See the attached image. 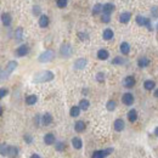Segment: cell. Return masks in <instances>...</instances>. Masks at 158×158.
I'll use <instances>...</instances> for the list:
<instances>
[{"label":"cell","mask_w":158,"mask_h":158,"mask_svg":"<svg viewBox=\"0 0 158 158\" xmlns=\"http://www.w3.org/2000/svg\"><path fill=\"white\" fill-rule=\"evenodd\" d=\"M44 142L45 145H52V143H55V136H54V134L49 133L44 136Z\"/></svg>","instance_id":"cell-13"},{"label":"cell","mask_w":158,"mask_h":158,"mask_svg":"<svg viewBox=\"0 0 158 158\" xmlns=\"http://www.w3.org/2000/svg\"><path fill=\"white\" fill-rule=\"evenodd\" d=\"M156 83L153 82V80H146L145 83H143V87H145L146 90H152L153 88H155Z\"/></svg>","instance_id":"cell-29"},{"label":"cell","mask_w":158,"mask_h":158,"mask_svg":"<svg viewBox=\"0 0 158 158\" xmlns=\"http://www.w3.org/2000/svg\"><path fill=\"white\" fill-rule=\"evenodd\" d=\"M30 158H40V156L37 155V153H34V155H32V156H30Z\"/></svg>","instance_id":"cell-43"},{"label":"cell","mask_w":158,"mask_h":158,"mask_svg":"<svg viewBox=\"0 0 158 158\" xmlns=\"http://www.w3.org/2000/svg\"><path fill=\"white\" fill-rule=\"evenodd\" d=\"M17 155H19V150H17V147H15V146H9V148H7V155L6 156L11 157V158H15V157H17Z\"/></svg>","instance_id":"cell-15"},{"label":"cell","mask_w":158,"mask_h":158,"mask_svg":"<svg viewBox=\"0 0 158 158\" xmlns=\"http://www.w3.org/2000/svg\"><path fill=\"white\" fill-rule=\"evenodd\" d=\"M78 37H79V39L80 40H88L89 39V37H88V34H85V33H82V32H80V33H78Z\"/></svg>","instance_id":"cell-39"},{"label":"cell","mask_w":158,"mask_h":158,"mask_svg":"<svg viewBox=\"0 0 158 158\" xmlns=\"http://www.w3.org/2000/svg\"><path fill=\"white\" fill-rule=\"evenodd\" d=\"M106 108H107L108 111H113L114 108H116V102H114V101H112V100H110V101L107 102Z\"/></svg>","instance_id":"cell-33"},{"label":"cell","mask_w":158,"mask_h":158,"mask_svg":"<svg viewBox=\"0 0 158 158\" xmlns=\"http://www.w3.org/2000/svg\"><path fill=\"white\" fill-rule=\"evenodd\" d=\"M28 51H29V49H28V46H27V45H21V46L16 50V55L20 56V57H22V56H26L27 54H28Z\"/></svg>","instance_id":"cell-9"},{"label":"cell","mask_w":158,"mask_h":158,"mask_svg":"<svg viewBox=\"0 0 158 158\" xmlns=\"http://www.w3.org/2000/svg\"><path fill=\"white\" fill-rule=\"evenodd\" d=\"M124 120L123 119H116L114 120V124H113V126H114V130L116 132H122V130L124 129Z\"/></svg>","instance_id":"cell-11"},{"label":"cell","mask_w":158,"mask_h":158,"mask_svg":"<svg viewBox=\"0 0 158 158\" xmlns=\"http://www.w3.org/2000/svg\"><path fill=\"white\" fill-rule=\"evenodd\" d=\"M96 80L99 83H102L103 80H105V74H103L102 72H99V73L96 74Z\"/></svg>","instance_id":"cell-34"},{"label":"cell","mask_w":158,"mask_h":158,"mask_svg":"<svg viewBox=\"0 0 158 158\" xmlns=\"http://www.w3.org/2000/svg\"><path fill=\"white\" fill-rule=\"evenodd\" d=\"M69 114H71V117H78L80 114V107L79 106H73L69 111Z\"/></svg>","instance_id":"cell-26"},{"label":"cell","mask_w":158,"mask_h":158,"mask_svg":"<svg viewBox=\"0 0 158 158\" xmlns=\"http://www.w3.org/2000/svg\"><path fill=\"white\" fill-rule=\"evenodd\" d=\"M87 60L85 58H78L75 62H74V68L75 69H83L85 66H87Z\"/></svg>","instance_id":"cell-10"},{"label":"cell","mask_w":158,"mask_h":158,"mask_svg":"<svg viewBox=\"0 0 158 158\" xmlns=\"http://www.w3.org/2000/svg\"><path fill=\"white\" fill-rule=\"evenodd\" d=\"M155 96H156V97H158V89H157L156 91H155Z\"/></svg>","instance_id":"cell-45"},{"label":"cell","mask_w":158,"mask_h":158,"mask_svg":"<svg viewBox=\"0 0 158 158\" xmlns=\"http://www.w3.org/2000/svg\"><path fill=\"white\" fill-rule=\"evenodd\" d=\"M157 30H158V24H157Z\"/></svg>","instance_id":"cell-46"},{"label":"cell","mask_w":158,"mask_h":158,"mask_svg":"<svg viewBox=\"0 0 158 158\" xmlns=\"http://www.w3.org/2000/svg\"><path fill=\"white\" fill-rule=\"evenodd\" d=\"M113 10H114V5L113 4H105L103 5V9H102V12L103 13H108V15H111L112 12H113Z\"/></svg>","instance_id":"cell-18"},{"label":"cell","mask_w":158,"mask_h":158,"mask_svg":"<svg viewBox=\"0 0 158 158\" xmlns=\"http://www.w3.org/2000/svg\"><path fill=\"white\" fill-rule=\"evenodd\" d=\"M152 12H153V17H157L158 16V7L153 6L152 7Z\"/></svg>","instance_id":"cell-41"},{"label":"cell","mask_w":158,"mask_h":158,"mask_svg":"<svg viewBox=\"0 0 158 158\" xmlns=\"http://www.w3.org/2000/svg\"><path fill=\"white\" fill-rule=\"evenodd\" d=\"M155 134H156V136H158V126L155 129Z\"/></svg>","instance_id":"cell-44"},{"label":"cell","mask_w":158,"mask_h":158,"mask_svg":"<svg viewBox=\"0 0 158 158\" xmlns=\"http://www.w3.org/2000/svg\"><path fill=\"white\" fill-rule=\"evenodd\" d=\"M102 37L105 40H111L112 38H113V30L110 29V28H107L103 30V33H102Z\"/></svg>","instance_id":"cell-23"},{"label":"cell","mask_w":158,"mask_h":158,"mask_svg":"<svg viewBox=\"0 0 158 158\" xmlns=\"http://www.w3.org/2000/svg\"><path fill=\"white\" fill-rule=\"evenodd\" d=\"M51 122H52V116L50 113H45L42 117V124L43 125H49V124H51Z\"/></svg>","instance_id":"cell-16"},{"label":"cell","mask_w":158,"mask_h":158,"mask_svg":"<svg viewBox=\"0 0 158 158\" xmlns=\"http://www.w3.org/2000/svg\"><path fill=\"white\" fill-rule=\"evenodd\" d=\"M120 52L123 54V55H128L130 52V45L126 42H123L120 44Z\"/></svg>","instance_id":"cell-20"},{"label":"cell","mask_w":158,"mask_h":158,"mask_svg":"<svg viewBox=\"0 0 158 158\" xmlns=\"http://www.w3.org/2000/svg\"><path fill=\"white\" fill-rule=\"evenodd\" d=\"M54 57H55V52H54L52 50H46V51H44L43 54H40L38 60H39V62H42V63H46V62L52 61Z\"/></svg>","instance_id":"cell-3"},{"label":"cell","mask_w":158,"mask_h":158,"mask_svg":"<svg viewBox=\"0 0 158 158\" xmlns=\"http://www.w3.org/2000/svg\"><path fill=\"white\" fill-rule=\"evenodd\" d=\"M130 19H132V13L130 12H123V13H120V16H119L120 23H128Z\"/></svg>","instance_id":"cell-12"},{"label":"cell","mask_w":158,"mask_h":158,"mask_svg":"<svg viewBox=\"0 0 158 158\" xmlns=\"http://www.w3.org/2000/svg\"><path fill=\"white\" fill-rule=\"evenodd\" d=\"M55 78L52 72L50 71H43V72H39L34 75L33 78V82L34 83H48V82H51V80Z\"/></svg>","instance_id":"cell-1"},{"label":"cell","mask_w":158,"mask_h":158,"mask_svg":"<svg viewBox=\"0 0 158 158\" xmlns=\"http://www.w3.org/2000/svg\"><path fill=\"white\" fill-rule=\"evenodd\" d=\"M49 22H50L49 17H48L46 15H43V16L39 19V26L42 27V28H45V27L49 26Z\"/></svg>","instance_id":"cell-17"},{"label":"cell","mask_w":158,"mask_h":158,"mask_svg":"<svg viewBox=\"0 0 158 158\" xmlns=\"http://www.w3.org/2000/svg\"><path fill=\"white\" fill-rule=\"evenodd\" d=\"M102 9H103V6L101 5V4H96V5L94 6V9H93V13H94V15H97V13L102 12Z\"/></svg>","instance_id":"cell-31"},{"label":"cell","mask_w":158,"mask_h":158,"mask_svg":"<svg viewBox=\"0 0 158 158\" xmlns=\"http://www.w3.org/2000/svg\"><path fill=\"white\" fill-rule=\"evenodd\" d=\"M7 148H9V146H6V143H1V155L3 156L7 155Z\"/></svg>","instance_id":"cell-38"},{"label":"cell","mask_w":158,"mask_h":158,"mask_svg":"<svg viewBox=\"0 0 158 158\" xmlns=\"http://www.w3.org/2000/svg\"><path fill=\"white\" fill-rule=\"evenodd\" d=\"M56 4H57V6L58 7H65L66 5H67V0H57L56 1Z\"/></svg>","instance_id":"cell-37"},{"label":"cell","mask_w":158,"mask_h":158,"mask_svg":"<svg viewBox=\"0 0 158 158\" xmlns=\"http://www.w3.org/2000/svg\"><path fill=\"white\" fill-rule=\"evenodd\" d=\"M122 101H123L124 105L130 106V105H133V102H134V96L130 93H125L123 96H122Z\"/></svg>","instance_id":"cell-7"},{"label":"cell","mask_w":158,"mask_h":158,"mask_svg":"<svg viewBox=\"0 0 158 158\" xmlns=\"http://www.w3.org/2000/svg\"><path fill=\"white\" fill-rule=\"evenodd\" d=\"M128 119H129V122H135L138 119V112L135 111V110H130L129 111V113H128Z\"/></svg>","instance_id":"cell-25"},{"label":"cell","mask_w":158,"mask_h":158,"mask_svg":"<svg viewBox=\"0 0 158 158\" xmlns=\"http://www.w3.org/2000/svg\"><path fill=\"white\" fill-rule=\"evenodd\" d=\"M60 52H61V55L63 57H69L72 55V46L69 44H63L61 46Z\"/></svg>","instance_id":"cell-6"},{"label":"cell","mask_w":158,"mask_h":158,"mask_svg":"<svg viewBox=\"0 0 158 158\" xmlns=\"http://www.w3.org/2000/svg\"><path fill=\"white\" fill-rule=\"evenodd\" d=\"M24 141H26L27 143H32V141H33V140H32V136H30V135L27 134V135H24Z\"/></svg>","instance_id":"cell-40"},{"label":"cell","mask_w":158,"mask_h":158,"mask_svg":"<svg viewBox=\"0 0 158 158\" xmlns=\"http://www.w3.org/2000/svg\"><path fill=\"white\" fill-rule=\"evenodd\" d=\"M16 67H17V62L16 61H10V62H9L7 66H6V69H4L1 72V79L4 80L5 78H7V77L16 69Z\"/></svg>","instance_id":"cell-2"},{"label":"cell","mask_w":158,"mask_h":158,"mask_svg":"<svg viewBox=\"0 0 158 158\" xmlns=\"http://www.w3.org/2000/svg\"><path fill=\"white\" fill-rule=\"evenodd\" d=\"M6 94H7V90H5V89H1V93H0V96H1V97H4Z\"/></svg>","instance_id":"cell-42"},{"label":"cell","mask_w":158,"mask_h":158,"mask_svg":"<svg viewBox=\"0 0 158 158\" xmlns=\"http://www.w3.org/2000/svg\"><path fill=\"white\" fill-rule=\"evenodd\" d=\"M136 23L139 26H146L148 29L152 30V27H151V22H150V19H147V17H143V16H136Z\"/></svg>","instance_id":"cell-5"},{"label":"cell","mask_w":158,"mask_h":158,"mask_svg":"<svg viewBox=\"0 0 158 158\" xmlns=\"http://www.w3.org/2000/svg\"><path fill=\"white\" fill-rule=\"evenodd\" d=\"M102 22H103V23H108V22H110L111 21V17H110V15H108V13H103V15H102Z\"/></svg>","instance_id":"cell-36"},{"label":"cell","mask_w":158,"mask_h":158,"mask_svg":"<svg viewBox=\"0 0 158 158\" xmlns=\"http://www.w3.org/2000/svg\"><path fill=\"white\" fill-rule=\"evenodd\" d=\"M72 145H73L74 148H77V150H80L83 146V142H82V140H80L79 138H73L72 139Z\"/></svg>","instance_id":"cell-24"},{"label":"cell","mask_w":158,"mask_h":158,"mask_svg":"<svg viewBox=\"0 0 158 158\" xmlns=\"http://www.w3.org/2000/svg\"><path fill=\"white\" fill-rule=\"evenodd\" d=\"M113 152V148H106V150H99L93 153V158H106L108 155Z\"/></svg>","instance_id":"cell-4"},{"label":"cell","mask_w":158,"mask_h":158,"mask_svg":"<svg viewBox=\"0 0 158 158\" xmlns=\"http://www.w3.org/2000/svg\"><path fill=\"white\" fill-rule=\"evenodd\" d=\"M112 63L113 65H123V63H125V60L123 57H119V56H117L113 58V61H112Z\"/></svg>","instance_id":"cell-32"},{"label":"cell","mask_w":158,"mask_h":158,"mask_svg":"<svg viewBox=\"0 0 158 158\" xmlns=\"http://www.w3.org/2000/svg\"><path fill=\"white\" fill-rule=\"evenodd\" d=\"M123 84H124L125 88H133L134 85H135V78H134V77H132V75L125 77L124 80H123Z\"/></svg>","instance_id":"cell-8"},{"label":"cell","mask_w":158,"mask_h":158,"mask_svg":"<svg viewBox=\"0 0 158 158\" xmlns=\"http://www.w3.org/2000/svg\"><path fill=\"white\" fill-rule=\"evenodd\" d=\"M15 37H16L17 40H21L22 38H23V29H22L21 27L16 29V32H15Z\"/></svg>","instance_id":"cell-30"},{"label":"cell","mask_w":158,"mask_h":158,"mask_svg":"<svg viewBox=\"0 0 158 158\" xmlns=\"http://www.w3.org/2000/svg\"><path fill=\"white\" fill-rule=\"evenodd\" d=\"M90 106V102L88 100H85V99H83V100H80L79 101V107H80V110H83V111H87L88 108Z\"/></svg>","instance_id":"cell-27"},{"label":"cell","mask_w":158,"mask_h":158,"mask_svg":"<svg viewBox=\"0 0 158 158\" xmlns=\"http://www.w3.org/2000/svg\"><path fill=\"white\" fill-rule=\"evenodd\" d=\"M74 129H75V132H78V133L84 132V129H85V123H84L83 120H78V122H75V124H74Z\"/></svg>","instance_id":"cell-21"},{"label":"cell","mask_w":158,"mask_h":158,"mask_svg":"<svg viewBox=\"0 0 158 158\" xmlns=\"http://www.w3.org/2000/svg\"><path fill=\"white\" fill-rule=\"evenodd\" d=\"M1 21H3V24L5 27H9L11 24V16L9 13H3L1 15Z\"/></svg>","instance_id":"cell-19"},{"label":"cell","mask_w":158,"mask_h":158,"mask_svg":"<svg viewBox=\"0 0 158 158\" xmlns=\"http://www.w3.org/2000/svg\"><path fill=\"white\" fill-rule=\"evenodd\" d=\"M55 147H56V150L57 151H63L65 150V143L63 142H56V145H55Z\"/></svg>","instance_id":"cell-35"},{"label":"cell","mask_w":158,"mask_h":158,"mask_svg":"<svg viewBox=\"0 0 158 158\" xmlns=\"http://www.w3.org/2000/svg\"><path fill=\"white\" fill-rule=\"evenodd\" d=\"M138 65H139V67H141V68H145V67L150 65V60H148L147 57H140L138 61Z\"/></svg>","instance_id":"cell-22"},{"label":"cell","mask_w":158,"mask_h":158,"mask_svg":"<svg viewBox=\"0 0 158 158\" xmlns=\"http://www.w3.org/2000/svg\"><path fill=\"white\" fill-rule=\"evenodd\" d=\"M108 56H110V52H108L107 50H105V49H101V50L97 51V58L99 60H107Z\"/></svg>","instance_id":"cell-14"},{"label":"cell","mask_w":158,"mask_h":158,"mask_svg":"<svg viewBox=\"0 0 158 158\" xmlns=\"http://www.w3.org/2000/svg\"><path fill=\"white\" fill-rule=\"evenodd\" d=\"M37 101H38V97L35 96V95H29V96H27V99H26L27 105H34Z\"/></svg>","instance_id":"cell-28"}]
</instances>
